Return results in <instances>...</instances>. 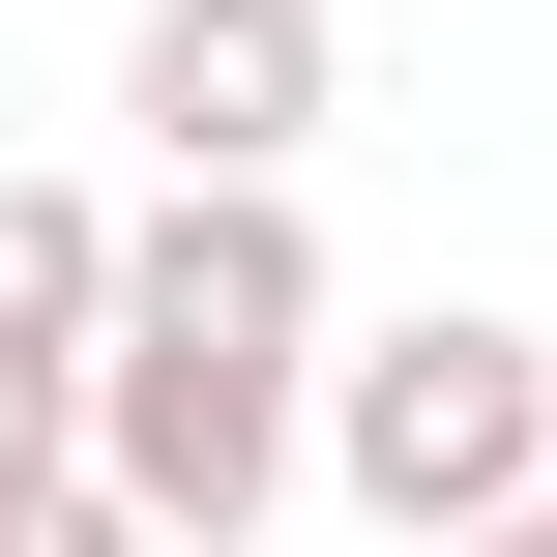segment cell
Segmentation results:
<instances>
[{
    "label": "cell",
    "instance_id": "obj_2",
    "mask_svg": "<svg viewBox=\"0 0 557 557\" xmlns=\"http://www.w3.org/2000/svg\"><path fill=\"white\" fill-rule=\"evenodd\" d=\"M294 470H323L382 557H470V529H529V499H557V323H499V294L323 323V382H294Z\"/></svg>",
    "mask_w": 557,
    "mask_h": 557
},
{
    "label": "cell",
    "instance_id": "obj_7",
    "mask_svg": "<svg viewBox=\"0 0 557 557\" xmlns=\"http://www.w3.org/2000/svg\"><path fill=\"white\" fill-rule=\"evenodd\" d=\"M529 557H557V499H529Z\"/></svg>",
    "mask_w": 557,
    "mask_h": 557
},
{
    "label": "cell",
    "instance_id": "obj_4",
    "mask_svg": "<svg viewBox=\"0 0 557 557\" xmlns=\"http://www.w3.org/2000/svg\"><path fill=\"white\" fill-rule=\"evenodd\" d=\"M88 323H117V206L0 176V382H88Z\"/></svg>",
    "mask_w": 557,
    "mask_h": 557
},
{
    "label": "cell",
    "instance_id": "obj_3",
    "mask_svg": "<svg viewBox=\"0 0 557 557\" xmlns=\"http://www.w3.org/2000/svg\"><path fill=\"white\" fill-rule=\"evenodd\" d=\"M117 117H147V206H294V147L352 117V29L323 0H147Z\"/></svg>",
    "mask_w": 557,
    "mask_h": 557
},
{
    "label": "cell",
    "instance_id": "obj_5",
    "mask_svg": "<svg viewBox=\"0 0 557 557\" xmlns=\"http://www.w3.org/2000/svg\"><path fill=\"white\" fill-rule=\"evenodd\" d=\"M0 557H147V529H117L88 470H29V499H0Z\"/></svg>",
    "mask_w": 557,
    "mask_h": 557
},
{
    "label": "cell",
    "instance_id": "obj_1",
    "mask_svg": "<svg viewBox=\"0 0 557 557\" xmlns=\"http://www.w3.org/2000/svg\"><path fill=\"white\" fill-rule=\"evenodd\" d=\"M323 323H352V294H323V206H117V323H88V382H59V470L147 557H264Z\"/></svg>",
    "mask_w": 557,
    "mask_h": 557
},
{
    "label": "cell",
    "instance_id": "obj_6",
    "mask_svg": "<svg viewBox=\"0 0 557 557\" xmlns=\"http://www.w3.org/2000/svg\"><path fill=\"white\" fill-rule=\"evenodd\" d=\"M470 557H529V529H470Z\"/></svg>",
    "mask_w": 557,
    "mask_h": 557
}]
</instances>
